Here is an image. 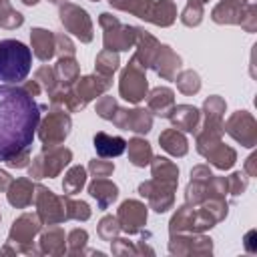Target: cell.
I'll list each match as a JSON object with an SVG mask.
<instances>
[{
    "mask_svg": "<svg viewBox=\"0 0 257 257\" xmlns=\"http://www.w3.org/2000/svg\"><path fill=\"white\" fill-rule=\"evenodd\" d=\"M173 191H175V187H169V185L155 181V179L147 181L139 187V193L143 197H147L151 201V205L155 207V211H159V213L167 211L173 205Z\"/></svg>",
    "mask_w": 257,
    "mask_h": 257,
    "instance_id": "7c38bea8",
    "label": "cell"
},
{
    "mask_svg": "<svg viewBox=\"0 0 257 257\" xmlns=\"http://www.w3.org/2000/svg\"><path fill=\"white\" fill-rule=\"evenodd\" d=\"M147 221V207L139 201H124L118 209V223L126 233H137Z\"/></svg>",
    "mask_w": 257,
    "mask_h": 257,
    "instance_id": "4fadbf2b",
    "label": "cell"
},
{
    "mask_svg": "<svg viewBox=\"0 0 257 257\" xmlns=\"http://www.w3.org/2000/svg\"><path fill=\"white\" fill-rule=\"evenodd\" d=\"M60 20L64 24V28L68 32H72L76 38H80L82 42H90L92 40V22L88 18V14L78 8L76 4H62L60 6Z\"/></svg>",
    "mask_w": 257,
    "mask_h": 257,
    "instance_id": "ba28073f",
    "label": "cell"
},
{
    "mask_svg": "<svg viewBox=\"0 0 257 257\" xmlns=\"http://www.w3.org/2000/svg\"><path fill=\"white\" fill-rule=\"evenodd\" d=\"M159 141H161V147L175 157H183L187 153V139L177 128H167L165 133H161Z\"/></svg>",
    "mask_w": 257,
    "mask_h": 257,
    "instance_id": "d4e9b609",
    "label": "cell"
},
{
    "mask_svg": "<svg viewBox=\"0 0 257 257\" xmlns=\"http://www.w3.org/2000/svg\"><path fill=\"white\" fill-rule=\"evenodd\" d=\"M32 64V52L20 40H0V80L6 84L22 82Z\"/></svg>",
    "mask_w": 257,
    "mask_h": 257,
    "instance_id": "7a4b0ae2",
    "label": "cell"
},
{
    "mask_svg": "<svg viewBox=\"0 0 257 257\" xmlns=\"http://www.w3.org/2000/svg\"><path fill=\"white\" fill-rule=\"evenodd\" d=\"M22 2H24V4H28V6H32V4H36L38 0H22Z\"/></svg>",
    "mask_w": 257,
    "mask_h": 257,
    "instance_id": "7dc6e473",
    "label": "cell"
},
{
    "mask_svg": "<svg viewBox=\"0 0 257 257\" xmlns=\"http://www.w3.org/2000/svg\"><path fill=\"white\" fill-rule=\"evenodd\" d=\"M153 66H155V70H157L163 78L171 80V78H175V74H177V70H179V66H181V58H179L169 46H159L157 56H155V60H153Z\"/></svg>",
    "mask_w": 257,
    "mask_h": 257,
    "instance_id": "2e32d148",
    "label": "cell"
},
{
    "mask_svg": "<svg viewBox=\"0 0 257 257\" xmlns=\"http://www.w3.org/2000/svg\"><path fill=\"white\" fill-rule=\"evenodd\" d=\"M108 2L114 8L126 10L139 18H145V20L159 24V26L173 24V20L177 16V10H175L171 0H161L159 4H153L151 0H108Z\"/></svg>",
    "mask_w": 257,
    "mask_h": 257,
    "instance_id": "3957f363",
    "label": "cell"
},
{
    "mask_svg": "<svg viewBox=\"0 0 257 257\" xmlns=\"http://www.w3.org/2000/svg\"><path fill=\"white\" fill-rule=\"evenodd\" d=\"M116 68H118V56H116V52L104 48V50L96 56V72H98L100 76H108V78H110V74H112Z\"/></svg>",
    "mask_w": 257,
    "mask_h": 257,
    "instance_id": "f546056e",
    "label": "cell"
},
{
    "mask_svg": "<svg viewBox=\"0 0 257 257\" xmlns=\"http://www.w3.org/2000/svg\"><path fill=\"white\" fill-rule=\"evenodd\" d=\"M68 131H70V116L64 110H52L42 120L38 137L44 143V149H50V147L60 145L66 139Z\"/></svg>",
    "mask_w": 257,
    "mask_h": 257,
    "instance_id": "8992f818",
    "label": "cell"
},
{
    "mask_svg": "<svg viewBox=\"0 0 257 257\" xmlns=\"http://www.w3.org/2000/svg\"><path fill=\"white\" fill-rule=\"evenodd\" d=\"M94 149L100 157H118L126 149V141L120 137H110L106 133L94 135Z\"/></svg>",
    "mask_w": 257,
    "mask_h": 257,
    "instance_id": "44dd1931",
    "label": "cell"
},
{
    "mask_svg": "<svg viewBox=\"0 0 257 257\" xmlns=\"http://www.w3.org/2000/svg\"><path fill=\"white\" fill-rule=\"evenodd\" d=\"M94 2H98V0H94Z\"/></svg>",
    "mask_w": 257,
    "mask_h": 257,
    "instance_id": "681fc988",
    "label": "cell"
},
{
    "mask_svg": "<svg viewBox=\"0 0 257 257\" xmlns=\"http://www.w3.org/2000/svg\"><path fill=\"white\" fill-rule=\"evenodd\" d=\"M54 42H56V50L60 52V56H72L74 54V46H72V42L64 34H56Z\"/></svg>",
    "mask_w": 257,
    "mask_h": 257,
    "instance_id": "b9f144b4",
    "label": "cell"
},
{
    "mask_svg": "<svg viewBox=\"0 0 257 257\" xmlns=\"http://www.w3.org/2000/svg\"><path fill=\"white\" fill-rule=\"evenodd\" d=\"M203 155H205L217 169H231V167L235 165V161H237V153H235L231 147L223 145L221 141L215 143V145H211Z\"/></svg>",
    "mask_w": 257,
    "mask_h": 257,
    "instance_id": "7402d4cb",
    "label": "cell"
},
{
    "mask_svg": "<svg viewBox=\"0 0 257 257\" xmlns=\"http://www.w3.org/2000/svg\"><path fill=\"white\" fill-rule=\"evenodd\" d=\"M128 145V159L133 165L137 167H145L153 161V151H151V145L143 139H133L126 143Z\"/></svg>",
    "mask_w": 257,
    "mask_h": 257,
    "instance_id": "4316f807",
    "label": "cell"
},
{
    "mask_svg": "<svg viewBox=\"0 0 257 257\" xmlns=\"http://www.w3.org/2000/svg\"><path fill=\"white\" fill-rule=\"evenodd\" d=\"M255 161H257V155H251V157L247 159V163H245V171H247L251 177H255V175H257V169H255Z\"/></svg>",
    "mask_w": 257,
    "mask_h": 257,
    "instance_id": "ee69618b",
    "label": "cell"
},
{
    "mask_svg": "<svg viewBox=\"0 0 257 257\" xmlns=\"http://www.w3.org/2000/svg\"><path fill=\"white\" fill-rule=\"evenodd\" d=\"M118 128L124 131H135V133H149L151 124H153V116L149 110L143 108H135V110H124V108H116L114 116L110 118Z\"/></svg>",
    "mask_w": 257,
    "mask_h": 257,
    "instance_id": "8fae6325",
    "label": "cell"
},
{
    "mask_svg": "<svg viewBox=\"0 0 257 257\" xmlns=\"http://www.w3.org/2000/svg\"><path fill=\"white\" fill-rule=\"evenodd\" d=\"M223 112H225V100L221 96H209L205 100V118L221 120Z\"/></svg>",
    "mask_w": 257,
    "mask_h": 257,
    "instance_id": "d6a6232c",
    "label": "cell"
},
{
    "mask_svg": "<svg viewBox=\"0 0 257 257\" xmlns=\"http://www.w3.org/2000/svg\"><path fill=\"white\" fill-rule=\"evenodd\" d=\"M88 169L92 171L94 177H108V175L112 173L114 165H112V163H106V161H96V159H94V161H90Z\"/></svg>",
    "mask_w": 257,
    "mask_h": 257,
    "instance_id": "60d3db41",
    "label": "cell"
},
{
    "mask_svg": "<svg viewBox=\"0 0 257 257\" xmlns=\"http://www.w3.org/2000/svg\"><path fill=\"white\" fill-rule=\"evenodd\" d=\"M120 96L128 102H141L147 96V78L145 68L137 62H128V66L120 74Z\"/></svg>",
    "mask_w": 257,
    "mask_h": 257,
    "instance_id": "52a82bcc",
    "label": "cell"
},
{
    "mask_svg": "<svg viewBox=\"0 0 257 257\" xmlns=\"http://www.w3.org/2000/svg\"><path fill=\"white\" fill-rule=\"evenodd\" d=\"M100 26L104 28L106 50H128V46L137 42V28L120 24L110 14H100Z\"/></svg>",
    "mask_w": 257,
    "mask_h": 257,
    "instance_id": "5b68a950",
    "label": "cell"
},
{
    "mask_svg": "<svg viewBox=\"0 0 257 257\" xmlns=\"http://www.w3.org/2000/svg\"><path fill=\"white\" fill-rule=\"evenodd\" d=\"M223 131H227L243 147H255L257 143V122L247 110L233 112L229 120L223 124Z\"/></svg>",
    "mask_w": 257,
    "mask_h": 257,
    "instance_id": "9c48e42d",
    "label": "cell"
},
{
    "mask_svg": "<svg viewBox=\"0 0 257 257\" xmlns=\"http://www.w3.org/2000/svg\"><path fill=\"white\" fill-rule=\"evenodd\" d=\"M36 205H38V215L44 223L52 225L62 219H66V209H64V197H54L52 191L44 187H36Z\"/></svg>",
    "mask_w": 257,
    "mask_h": 257,
    "instance_id": "30bf717a",
    "label": "cell"
},
{
    "mask_svg": "<svg viewBox=\"0 0 257 257\" xmlns=\"http://www.w3.org/2000/svg\"><path fill=\"white\" fill-rule=\"evenodd\" d=\"M40 122V106L24 86L0 84V161L30 149Z\"/></svg>",
    "mask_w": 257,
    "mask_h": 257,
    "instance_id": "6da1fadb",
    "label": "cell"
},
{
    "mask_svg": "<svg viewBox=\"0 0 257 257\" xmlns=\"http://www.w3.org/2000/svg\"><path fill=\"white\" fill-rule=\"evenodd\" d=\"M241 26L247 30V32H253L257 28V6H255V0H251L245 8V14L241 18Z\"/></svg>",
    "mask_w": 257,
    "mask_h": 257,
    "instance_id": "8d00e7d4",
    "label": "cell"
},
{
    "mask_svg": "<svg viewBox=\"0 0 257 257\" xmlns=\"http://www.w3.org/2000/svg\"><path fill=\"white\" fill-rule=\"evenodd\" d=\"M86 183V171L84 167H72L66 175H64V181H62V189L66 195H74L82 189V185Z\"/></svg>",
    "mask_w": 257,
    "mask_h": 257,
    "instance_id": "f1b7e54d",
    "label": "cell"
},
{
    "mask_svg": "<svg viewBox=\"0 0 257 257\" xmlns=\"http://www.w3.org/2000/svg\"><path fill=\"white\" fill-rule=\"evenodd\" d=\"M40 229L36 217L32 215H22L18 221H14L12 233H10V241H32V237L36 235V231Z\"/></svg>",
    "mask_w": 257,
    "mask_h": 257,
    "instance_id": "484cf974",
    "label": "cell"
},
{
    "mask_svg": "<svg viewBox=\"0 0 257 257\" xmlns=\"http://www.w3.org/2000/svg\"><path fill=\"white\" fill-rule=\"evenodd\" d=\"M34 187L28 179H16V181H10V189H8V201L14 205V207H26L32 203V193Z\"/></svg>",
    "mask_w": 257,
    "mask_h": 257,
    "instance_id": "603a6c76",
    "label": "cell"
},
{
    "mask_svg": "<svg viewBox=\"0 0 257 257\" xmlns=\"http://www.w3.org/2000/svg\"><path fill=\"white\" fill-rule=\"evenodd\" d=\"M30 40H32V50H34V54H36L42 62H46V60H50V58L54 56V52H56V42H54L52 32L42 30V28H34V30L30 32Z\"/></svg>",
    "mask_w": 257,
    "mask_h": 257,
    "instance_id": "e0dca14e",
    "label": "cell"
},
{
    "mask_svg": "<svg viewBox=\"0 0 257 257\" xmlns=\"http://www.w3.org/2000/svg\"><path fill=\"white\" fill-rule=\"evenodd\" d=\"M177 86L181 92L185 94H195L199 88H201V80H199V74L193 72V70H185L179 74L177 78Z\"/></svg>",
    "mask_w": 257,
    "mask_h": 257,
    "instance_id": "1f68e13d",
    "label": "cell"
},
{
    "mask_svg": "<svg viewBox=\"0 0 257 257\" xmlns=\"http://www.w3.org/2000/svg\"><path fill=\"white\" fill-rule=\"evenodd\" d=\"M72 159V153L68 149H44L42 155H38L32 165H30V177L34 179H44V177H56Z\"/></svg>",
    "mask_w": 257,
    "mask_h": 257,
    "instance_id": "277c9868",
    "label": "cell"
},
{
    "mask_svg": "<svg viewBox=\"0 0 257 257\" xmlns=\"http://www.w3.org/2000/svg\"><path fill=\"white\" fill-rule=\"evenodd\" d=\"M169 118L171 122L177 126V128H183V131H197V124H199V110L191 104H179V106H173V110L169 112Z\"/></svg>",
    "mask_w": 257,
    "mask_h": 257,
    "instance_id": "ac0fdd59",
    "label": "cell"
},
{
    "mask_svg": "<svg viewBox=\"0 0 257 257\" xmlns=\"http://www.w3.org/2000/svg\"><path fill=\"white\" fill-rule=\"evenodd\" d=\"M28 161H30V149H26V151H22V153H18V155L10 157V159L6 161V165H8V167L22 169V167H26V165H28Z\"/></svg>",
    "mask_w": 257,
    "mask_h": 257,
    "instance_id": "7bdbcfd3",
    "label": "cell"
},
{
    "mask_svg": "<svg viewBox=\"0 0 257 257\" xmlns=\"http://www.w3.org/2000/svg\"><path fill=\"white\" fill-rule=\"evenodd\" d=\"M50 2H62V0H50Z\"/></svg>",
    "mask_w": 257,
    "mask_h": 257,
    "instance_id": "c3c4849f",
    "label": "cell"
},
{
    "mask_svg": "<svg viewBox=\"0 0 257 257\" xmlns=\"http://www.w3.org/2000/svg\"><path fill=\"white\" fill-rule=\"evenodd\" d=\"M88 193L98 201L100 209H106L116 197H118V189L114 183L106 181L104 177H96L90 185H88Z\"/></svg>",
    "mask_w": 257,
    "mask_h": 257,
    "instance_id": "d6986e66",
    "label": "cell"
},
{
    "mask_svg": "<svg viewBox=\"0 0 257 257\" xmlns=\"http://www.w3.org/2000/svg\"><path fill=\"white\" fill-rule=\"evenodd\" d=\"M54 74H56V80H60L66 88L78 78V64L72 56H60L56 68H54Z\"/></svg>",
    "mask_w": 257,
    "mask_h": 257,
    "instance_id": "83f0119b",
    "label": "cell"
},
{
    "mask_svg": "<svg viewBox=\"0 0 257 257\" xmlns=\"http://www.w3.org/2000/svg\"><path fill=\"white\" fill-rule=\"evenodd\" d=\"M36 82L42 84L48 92H54V88H56V74H54V70L48 68V66L38 68L36 70Z\"/></svg>",
    "mask_w": 257,
    "mask_h": 257,
    "instance_id": "d590c367",
    "label": "cell"
},
{
    "mask_svg": "<svg viewBox=\"0 0 257 257\" xmlns=\"http://www.w3.org/2000/svg\"><path fill=\"white\" fill-rule=\"evenodd\" d=\"M110 86V80H108V76H84V78H80L78 80V84H76V88L72 90L74 94H76V98L80 100V104L84 106L88 100H92L94 96H98V94H102L106 88Z\"/></svg>",
    "mask_w": 257,
    "mask_h": 257,
    "instance_id": "9a60e30c",
    "label": "cell"
},
{
    "mask_svg": "<svg viewBox=\"0 0 257 257\" xmlns=\"http://www.w3.org/2000/svg\"><path fill=\"white\" fill-rule=\"evenodd\" d=\"M8 185H10V177H8V173L0 171V189H4V187H8Z\"/></svg>",
    "mask_w": 257,
    "mask_h": 257,
    "instance_id": "f6af8a7d",
    "label": "cell"
},
{
    "mask_svg": "<svg viewBox=\"0 0 257 257\" xmlns=\"http://www.w3.org/2000/svg\"><path fill=\"white\" fill-rule=\"evenodd\" d=\"M201 18H203V6L191 4V2L187 4V8L183 10V16H181L183 24H187V26H197L201 22Z\"/></svg>",
    "mask_w": 257,
    "mask_h": 257,
    "instance_id": "e575fe53",
    "label": "cell"
},
{
    "mask_svg": "<svg viewBox=\"0 0 257 257\" xmlns=\"http://www.w3.org/2000/svg\"><path fill=\"white\" fill-rule=\"evenodd\" d=\"M251 0H223L211 12V18L219 24H241L245 8Z\"/></svg>",
    "mask_w": 257,
    "mask_h": 257,
    "instance_id": "5bb4252c",
    "label": "cell"
},
{
    "mask_svg": "<svg viewBox=\"0 0 257 257\" xmlns=\"http://www.w3.org/2000/svg\"><path fill=\"white\" fill-rule=\"evenodd\" d=\"M116 231H118V221L112 217H104L98 225V235L102 239H112L116 235Z\"/></svg>",
    "mask_w": 257,
    "mask_h": 257,
    "instance_id": "ab89813d",
    "label": "cell"
},
{
    "mask_svg": "<svg viewBox=\"0 0 257 257\" xmlns=\"http://www.w3.org/2000/svg\"><path fill=\"white\" fill-rule=\"evenodd\" d=\"M96 112L102 116V118H112L114 112H116V102L112 96H102L98 102H96Z\"/></svg>",
    "mask_w": 257,
    "mask_h": 257,
    "instance_id": "f35d334b",
    "label": "cell"
},
{
    "mask_svg": "<svg viewBox=\"0 0 257 257\" xmlns=\"http://www.w3.org/2000/svg\"><path fill=\"white\" fill-rule=\"evenodd\" d=\"M149 108H151V112H155V114H159V116H169V112L173 110V106H175V94H173V90L171 88H155L151 94H149Z\"/></svg>",
    "mask_w": 257,
    "mask_h": 257,
    "instance_id": "ffe728a7",
    "label": "cell"
},
{
    "mask_svg": "<svg viewBox=\"0 0 257 257\" xmlns=\"http://www.w3.org/2000/svg\"><path fill=\"white\" fill-rule=\"evenodd\" d=\"M189 2H191V4H201V6H203L207 0H189Z\"/></svg>",
    "mask_w": 257,
    "mask_h": 257,
    "instance_id": "bcb514c9",
    "label": "cell"
},
{
    "mask_svg": "<svg viewBox=\"0 0 257 257\" xmlns=\"http://www.w3.org/2000/svg\"><path fill=\"white\" fill-rule=\"evenodd\" d=\"M24 22L22 14L16 12L6 0H0V26L2 28H16Z\"/></svg>",
    "mask_w": 257,
    "mask_h": 257,
    "instance_id": "4dcf8cb0",
    "label": "cell"
},
{
    "mask_svg": "<svg viewBox=\"0 0 257 257\" xmlns=\"http://www.w3.org/2000/svg\"><path fill=\"white\" fill-rule=\"evenodd\" d=\"M151 163H153V177H155V181H161V183H165V185L177 189L179 169H177L169 159H163V157H157V159H153Z\"/></svg>",
    "mask_w": 257,
    "mask_h": 257,
    "instance_id": "cb8c5ba5",
    "label": "cell"
},
{
    "mask_svg": "<svg viewBox=\"0 0 257 257\" xmlns=\"http://www.w3.org/2000/svg\"><path fill=\"white\" fill-rule=\"evenodd\" d=\"M245 189H247V177L243 173H233L227 179V191L231 195H241Z\"/></svg>",
    "mask_w": 257,
    "mask_h": 257,
    "instance_id": "74e56055",
    "label": "cell"
},
{
    "mask_svg": "<svg viewBox=\"0 0 257 257\" xmlns=\"http://www.w3.org/2000/svg\"><path fill=\"white\" fill-rule=\"evenodd\" d=\"M64 209H66V219L68 217H74V219H88L90 217V209L82 201H70L64 197Z\"/></svg>",
    "mask_w": 257,
    "mask_h": 257,
    "instance_id": "836d02e7",
    "label": "cell"
}]
</instances>
